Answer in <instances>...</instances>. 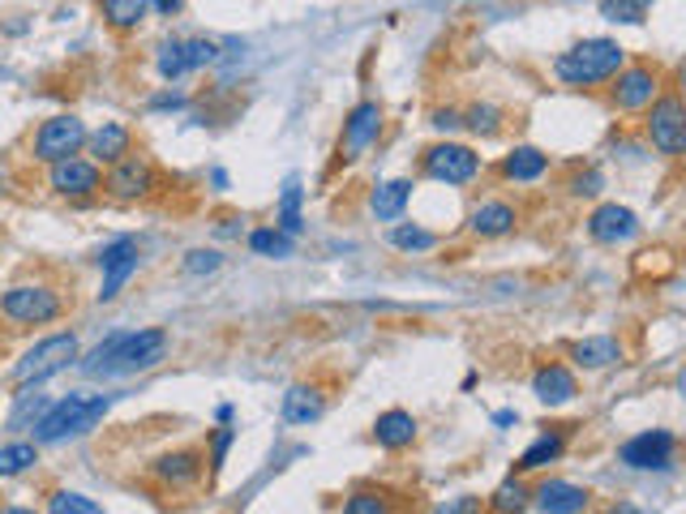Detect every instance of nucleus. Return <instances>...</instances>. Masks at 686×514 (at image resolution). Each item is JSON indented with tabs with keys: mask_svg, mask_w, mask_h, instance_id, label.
<instances>
[{
	"mask_svg": "<svg viewBox=\"0 0 686 514\" xmlns=\"http://www.w3.org/2000/svg\"><path fill=\"white\" fill-rule=\"evenodd\" d=\"M627 65V47L618 40H584L575 47H566L563 56L554 61V74L563 86H597V81H609L618 69Z\"/></svg>",
	"mask_w": 686,
	"mask_h": 514,
	"instance_id": "obj_1",
	"label": "nucleus"
},
{
	"mask_svg": "<svg viewBox=\"0 0 686 514\" xmlns=\"http://www.w3.org/2000/svg\"><path fill=\"white\" fill-rule=\"evenodd\" d=\"M112 398L108 395H65L52 398V407L40 416L35 425V441L40 446H56V441H69V437L90 434L104 416H108Z\"/></svg>",
	"mask_w": 686,
	"mask_h": 514,
	"instance_id": "obj_2",
	"label": "nucleus"
},
{
	"mask_svg": "<svg viewBox=\"0 0 686 514\" xmlns=\"http://www.w3.org/2000/svg\"><path fill=\"white\" fill-rule=\"evenodd\" d=\"M644 133L652 142V151L665 158L686 155V99L683 95H656L652 103L644 108Z\"/></svg>",
	"mask_w": 686,
	"mask_h": 514,
	"instance_id": "obj_3",
	"label": "nucleus"
},
{
	"mask_svg": "<svg viewBox=\"0 0 686 514\" xmlns=\"http://www.w3.org/2000/svg\"><path fill=\"white\" fill-rule=\"evenodd\" d=\"M61 314H65V300L47 283H13L0 296V317L13 321V326H47Z\"/></svg>",
	"mask_w": 686,
	"mask_h": 514,
	"instance_id": "obj_4",
	"label": "nucleus"
},
{
	"mask_svg": "<svg viewBox=\"0 0 686 514\" xmlns=\"http://www.w3.org/2000/svg\"><path fill=\"white\" fill-rule=\"evenodd\" d=\"M74 360H78V335H74V330L47 335V339H40L26 357L13 364V382H18V386H40L52 373L69 369Z\"/></svg>",
	"mask_w": 686,
	"mask_h": 514,
	"instance_id": "obj_5",
	"label": "nucleus"
},
{
	"mask_svg": "<svg viewBox=\"0 0 686 514\" xmlns=\"http://www.w3.org/2000/svg\"><path fill=\"white\" fill-rule=\"evenodd\" d=\"M167 357V330L163 326H146V330H129L121 335L112 360L104 364V373H146Z\"/></svg>",
	"mask_w": 686,
	"mask_h": 514,
	"instance_id": "obj_6",
	"label": "nucleus"
},
{
	"mask_svg": "<svg viewBox=\"0 0 686 514\" xmlns=\"http://www.w3.org/2000/svg\"><path fill=\"white\" fill-rule=\"evenodd\" d=\"M421 172L438 185H472L481 176V155L459 142H438L421 155Z\"/></svg>",
	"mask_w": 686,
	"mask_h": 514,
	"instance_id": "obj_7",
	"label": "nucleus"
},
{
	"mask_svg": "<svg viewBox=\"0 0 686 514\" xmlns=\"http://www.w3.org/2000/svg\"><path fill=\"white\" fill-rule=\"evenodd\" d=\"M661 69L656 65H622L613 78H609V103L618 112H644L647 103L661 95Z\"/></svg>",
	"mask_w": 686,
	"mask_h": 514,
	"instance_id": "obj_8",
	"label": "nucleus"
},
{
	"mask_svg": "<svg viewBox=\"0 0 686 514\" xmlns=\"http://www.w3.org/2000/svg\"><path fill=\"white\" fill-rule=\"evenodd\" d=\"M86 124L78 117H52L43 120L40 129H35V142H31V155L40 158V163H61V158L78 155L81 146H86Z\"/></svg>",
	"mask_w": 686,
	"mask_h": 514,
	"instance_id": "obj_9",
	"label": "nucleus"
},
{
	"mask_svg": "<svg viewBox=\"0 0 686 514\" xmlns=\"http://www.w3.org/2000/svg\"><path fill=\"white\" fill-rule=\"evenodd\" d=\"M47 189L56 198H74V201L95 198V194H104V167L95 158H81V155L61 158L47 172Z\"/></svg>",
	"mask_w": 686,
	"mask_h": 514,
	"instance_id": "obj_10",
	"label": "nucleus"
},
{
	"mask_svg": "<svg viewBox=\"0 0 686 514\" xmlns=\"http://www.w3.org/2000/svg\"><path fill=\"white\" fill-rule=\"evenodd\" d=\"M151 475L160 480V489L167 493H189L198 489L206 475V455L198 446H185V450H167L151 463Z\"/></svg>",
	"mask_w": 686,
	"mask_h": 514,
	"instance_id": "obj_11",
	"label": "nucleus"
},
{
	"mask_svg": "<svg viewBox=\"0 0 686 514\" xmlns=\"http://www.w3.org/2000/svg\"><path fill=\"white\" fill-rule=\"evenodd\" d=\"M382 138V103H373V99H364L357 103L348 117H344V129H339V158H361L373 142Z\"/></svg>",
	"mask_w": 686,
	"mask_h": 514,
	"instance_id": "obj_12",
	"label": "nucleus"
},
{
	"mask_svg": "<svg viewBox=\"0 0 686 514\" xmlns=\"http://www.w3.org/2000/svg\"><path fill=\"white\" fill-rule=\"evenodd\" d=\"M155 167L146 163L142 155H124L121 163H112L108 167V176H104V189L112 194L117 201H142L155 194Z\"/></svg>",
	"mask_w": 686,
	"mask_h": 514,
	"instance_id": "obj_13",
	"label": "nucleus"
},
{
	"mask_svg": "<svg viewBox=\"0 0 686 514\" xmlns=\"http://www.w3.org/2000/svg\"><path fill=\"white\" fill-rule=\"evenodd\" d=\"M138 240L133 237H121L112 240V244H104L99 249V271H104V287H99V300H117V292H121L124 283H129V275L138 271Z\"/></svg>",
	"mask_w": 686,
	"mask_h": 514,
	"instance_id": "obj_14",
	"label": "nucleus"
},
{
	"mask_svg": "<svg viewBox=\"0 0 686 514\" xmlns=\"http://www.w3.org/2000/svg\"><path fill=\"white\" fill-rule=\"evenodd\" d=\"M618 459H622L627 468H635V472H665V468L674 463V434L652 429V434L631 437V441L618 450Z\"/></svg>",
	"mask_w": 686,
	"mask_h": 514,
	"instance_id": "obj_15",
	"label": "nucleus"
},
{
	"mask_svg": "<svg viewBox=\"0 0 686 514\" xmlns=\"http://www.w3.org/2000/svg\"><path fill=\"white\" fill-rule=\"evenodd\" d=\"M588 237L597 244H627V240L640 237V219L631 206H618V201H606L588 215Z\"/></svg>",
	"mask_w": 686,
	"mask_h": 514,
	"instance_id": "obj_16",
	"label": "nucleus"
},
{
	"mask_svg": "<svg viewBox=\"0 0 686 514\" xmlns=\"http://www.w3.org/2000/svg\"><path fill=\"white\" fill-rule=\"evenodd\" d=\"M515 223H520V210L511 206V201H498L489 198L481 206H472V215H468V232L481 240H502L515 232Z\"/></svg>",
	"mask_w": 686,
	"mask_h": 514,
	"instance_id": "obj_17",
	"label": "nucleus"
},
{
	"mask_svg": "<svg viewBox=\"0 0 686 514\" xmlns=\"http://www.w3.org/2000/svg\"><path fill=\"white\" fill-rule=\"evenodd\" d=\"M532 506L545 514H579L592 506V493L584 484H570V480H545L532 493Z\"/></svg>",
	"mask_w": 686,
	"mask_h": 514,
	"instance_id": "obj_18",
	"label": "nucleus"
},
{
	"mask_svg": "<svg viewBox=\"0 0 686 514\" xmlns=\"http://www.w3.org/2000/svg\"><path fill=\"white\" fill-rule=\"evenodd\" d=\"M86 151H90V158H95L99 167H112V163H121L124 155H133V133H129V124H121V120H104V124L86 138Z\"/></svg>",
	"mask_w": 686,
	"mask_h": 514,
	"instance_id": "obj_19",
	"label": "nucleus"
},
{
	"mask_svg": "<svg viewBox=\"0 0 686 514\" xmlns=\"http://www.w3.org/2000/svg\"><path fill=\"white\" fill-rule=\"evenodd\" d=\"M532 395L541 398L545 407H563V403H570V398L579 395V382H575V373L566 364L549 360V364H541L532 373Z\"/></svg>",
	"mask_w": 686,
	"mask_h": 514,
	"instance_id": "obj_20",
	"label": "nucleus"
},
{
	"mask_svg": "<svg viewBox=\"0 0 686 514\" xmlns=\"http://www.w3.org/2000/svg\"><path fill=\"white\" fill-rule=\"evenodd\" d=\"M280 412L287 425H314L326 412V391L314 382H296V386H287Z\"/></svg>",
	"mask_w": 686,
	"mask_h": 514,
	"instance_id": "obj_21",
	"label": "nucleus"
},
{
	"mask_svg": "<svg viewBox=\"0 0 686 514\" xmlns=\"http://www.w3.org/2000/svg\"><path fill=\"white\" fill-rule=\"evenodd\" d=\"M570 360H575V369L597 373V369H609V364L622 360V343L613 335H588V339H575L570 343Z\"/></svg>",
	"mask_w": 686,
	"mask_h": 514,
	"instance_id": "obj_22",
	"label": "nucleus"
},
{
	"mask_svg": "<svg viewBox=\"0 0 686 514\" xmlns=\"http://www.w3.org/2000/svg\"><path fill=\"white\" fill-rule=\"evenodd\" d=\"M373 441H378L382 450H407V446L416 441V416L404 412V407L382 412V416L373 420Z\"/></svg>",
	"mask_w": 686,
	"mask_h": 514,
	"instance_id": "obj_23",
	"label": "nucleus"
},
{
	"mask_svg": "<svg viewBox=\"0 0 686 514\" xmlns=\"http://www.w3.org/2000/svg\"><path fill=\"white\" fill-rule=\"evenodd\" d=\"M502 181H511V185H532V181H541L545 172H549V155L545 151H536V146H515L511 155L502 158Z\"/></svg>",
	"mask_w": 686,
	"mask_h": 514,
	"instance_id": "obj_24",
	"label": "nucleus"
},
{
	"mask_svg": "<svg viewBox=\"0 0 686 514\" xmlns=\"http://www.w3.org/2000/svg\"><path fill=\"white\" fill-rule=\"evenodd\" d=\"M407 201H412V181H386V185H378V189H373L369 210H373V219L395 223V219L407 210Z\"/></svg>",
	"mask_w": 686,
	"mask_h": 514,
	"instance_id": "obj_25",
	"label": "nucleus"
},
{
	"mask_svg": "<svg viewBox=\"0 0 686 514\" xmlns=\"http://www.w3.org/2000/svg\"><path fill=\"white\" fill-rule=\"evenodd\" d=\"M566 450V434L563 429H549V434H541L532 446H527L524 455H520V463H515V472H541V468H549V463H558Z\"/></svg>",
	"mask_w": 686,
	"mask_h": 514,
	"instance_id": "obj_26",
	"label": "nucleus"
},
{
	"mask_svg": "<svg viewBox=\"0 0 686 514\" xmlns=\"http://www.w3.org/2000/svg\"><path fill=\"white\" fill-rule=\"evenodd\" d=\"M99 9H104V22L112 26V31H138L142 22H146V9H151V0H99Z\"/></svg>",
	"mask_w": 686,
	"mask_h": 514,
	"instance_id": "obj_27",
	"label": "nucleus"
},
{
	"mask_svg": "<svg viewBox=\"0 0 686 514\" xmlns=\"http://www.w3.org/2000/svg\"><path fill=\"white\" fill-rule=\"evenodd\" d=\"M155 69H160L163 81H181L185 74H194V65H189V43L185 40L163 43L160 56H155Z\"/></svg>",
	"mask_w": 686,
	"mask_h": 514,
	"instance_id": "obj_28",
	"label": "nucleus"
},
{
	"mask_svg": "<svg viewBox=\"0 0 686 514\" xmlns=\"http://www.w3.org/2000/svg\"><path fill=\"white\" fill-rule=\"evenodd\" d=\"M35 463H40V446L35 441H9V446H0V480L31 472Z\"/></svg>",
	"mask_w": 686,
	"mask_h": 514,
	"instance_id": "obj_29",
	"label": "nucleus"
},
{
	"mask_svg": "<svg viewBox=\"0 0 686 514\" xmlns=\"http://www.w3.org/2000/svg\"><path fill=\"white\" fill-rule=\"evenodd\" d=\"M249 249L253 253H262V258H292V237L283 232V228H258V232H249Z\"/></svg>",
	"mask_w": 686,
	"mask_h": 514,
	"instance_id": "obj_30",
	"label": "nucleus"
},
{
	"mask_svg": "<svg viewBox=\"0 0 686 514\" xmlns=\"http://www.w3.org/2000/svg\"><path fill=\"white\" fill-rule=\"evenodd\" d=\"M391 244H395L400 253H425V249L438 244V237H434L429 228H421V223H395V228H391Z\"/></svg>",
	"mask_w": 686,
	"mask_h": 514,
	"instance_id": "obj_31",
	"label": "nucleus"
},
{
	"mask_svg": "<svg viewBox=\"0 0 686 514\" xmlns=\"http://www.w3.org/2000/svg\"><path fill=\"white\" fill-rule=\"evenodd\" d=\"M647 4L652 0H601V18L618 26H640L647 18Z\"/></svg>",
	"mask_w": 686,
	"mask_h": 514,
	"instance_id": "obj_32",
	"label": "nucleus"
},
{
	"mask_svg": "<svg viewBox=\"0 0 686 514\" xmlns=\"http://www.w3.org/2000/svg\"><path fill=\"white\" fill-rule=\"evenodd\" d=\"M464 124H468L477 138H493V133L502 129V108H498V103H472V108L464 112Z\"/></svg>",
	"mask_w": 686,
	"mask_h": 514,
	"instance_id": "obj_33",
	"label": "nucleus"
},
{
	"mask_svg": "<svg viewBox=\"0 0 686 514\" xmlns=\"http://www.w3.org/2000/svg\"><path fill=\"white\" fill-rule=\"evenodd\" d=\"M489 506L498 514H507V511H524L527 506V489H524V480L520 475H511L507 484H498V493L489 497Z\"/></svg>",
	"mask_w": 686,
	"mask_h": 514,
	"instance_id": "obj_34",
	"label": "nucleus"
},
{
	"mask_svg": "<svg viewBox=\"0 0 686 514\" xmlns=\"http://www.w3.org/2000/svg\"><path fill=\"white\" fill-rule=\"evenodd\" d=\"M280 228L287 232V237H301V185L292 181L287 189H283V198H280Z\"/></svg>",
	"mask_w": 686,
	"mask_h": 514,
	"instance_id": "obj_35",
	"label": "nucleus"
},
{
	"mask_svg": "<svg viewBox=\"0 0 686 514\" xmlns=\"http://www.w3.org/2000/svg\"><path fill=\"white\" fill-rule=\"evenodd\" d=\"M47 511H56V514H99L104 506H99V502H90V497H81V493L61 489V493H52V497H47Z\"/></svg>",
	"mask_w": 686,
	"mask_h": 514,
	"instance_id": "obj_36",
	"label": "nucleus"
},
{
	"mask_svg": "<svg viewBox=\"0 0 686 514\" xmlns=\"http://www.w3.org/2000/svg\"><path fill=\"white\" fill-rule=\"evenodd\" d=\"M386 511H391L386 493H373V489H361V493H352L344 502V514H386Z\"/></svg>",
	"mask_w": 686,
	"mask_h": 514,
	"instance_id": "obj_37",
	"label": "nucleus"
},
{
	"mask_svg": "<svg viewBox=\"0 0 686 514\" xmlns=\"http://www.w3.org/2000/svg\"><path fill=\"white\" fill-rule=\"evenodd\" d=\"M185 275H215L219 266H224V253H215V249H194V253H185Z\"/></svg>",
	"mask_w": 686,
	"mask_h": 514,
	"instance_id": "obj_38",
	"label": "nucleus"
},
{
	"mask_svg": "<svg viewBox=\"0 0 686 514\" xmlns=\"http://www.w3.org/2000/svg\"><path fill=\"white\" fill-rule=\"evenodd\" d=\"M601 189H606V181H601V172H597V167L575 172V181H570V194H575V198H597Z\"/></svg>",
	"mask_w": 686,
	"mask_h": 514,
	"instance_id": "obj_39",
	"label": "nucleus"
},
{
	"mask_svg": "<svg viewBox=\"0 0 686 514\" xmlns=\"http://www.w3.org/2000/svg\"><path fill=\"white\" fill-rule=\"evenodd\" d=\"M232 441H237V429H219L210 437V472H224V459H228Z\"/></svg>",
	"mask_w": 686,
	"mask_h": 514,
	"instance_id": "obj_40",
	"label": "nucleus"
},
{
	"mask_svg": "<svg viewBox=\"0 0 686 514\" xmlns=\"http://www.w3.org/2000/svg\"><path fill=\"white\" fill-rule=\"evenodd\" d=\"M185 43H189V65H194V69H206V65L219 61V47L210 40H185Z\"/></svg>",
	"mask_w": 686,
	"mask_h": 514,
	"instance_id": "obj_41",
	"label": "nucleus"
},
{
	"mask_svg": "<svg viewBox=\"0 0 686 514\" xmlns=\"http://www.w3.org/2000/svg\"><path fill=\"white\" fill-rule=\"evenodd\" d=\"M459 124H464V117H459V112H450V108H446V112H434V129H443V133H455Z\"/></svg>",
	"mask_w": 686,
	"mask_h": 514,
	"instance_id": "obj_42",
	"label": "nucleus"
},
{
	"mask_svg": "<svg viewBox=\"0 0 686 514\" xmlns=\"http://www.w3.org/2000/svg\"><path fill=\"white\" fill-rule=\"evenodd\" d=\"M151 9H155V13H163V18H176V13L185 9V0H151Z\"/></svg>",
	"mask_w": 686,
	"mask_h": 514,
	"instance_id": "obj_43",
	"label": "nucleus"
},
{
	"mask_svg": "<svg viewBox=\"0 0 686 514\" xmlns=\"http://www.w3.org/2000/svg\"><path fill=\"white\" fill-rule=\"evenodd\" d=\"M151 108H155V112H160V108H185V99H181V95H160Z\"/></svg>",
	"mask_w": 686,
	"mask_h": 514,
	"instance_id": "obj_44",
	"label": "nucleus"
},
{
	"mask_svg": "<svg viewBox=\"0 0 686 514\" xmlns=\"http://www.w3.org/2000/svg\"><path fill=\"white\" fill-rule=\"evenodd\" d=\"M678 391H683V398H686V369L678 373Z\"/></svg>",
	"mask_w": 686,
	"mask_h": 514,
	"instance_id": "obj_45",
	"label": "nucleus"
},
{
	"mask_svg": "<svg viewBox=\"0 0 686 514\" xmlns=\"http://www.w3.org/2000/svg\"><path fill=\"white\" fill-rule=\"evenodd\" d=\"M683 86H686V65H683Z\"/></svg>",
	"mask_w": 686,
	"mask_h": 514,
	"instance_id": "obj_46",
	"label": "nucleus"
}]
</instances>
